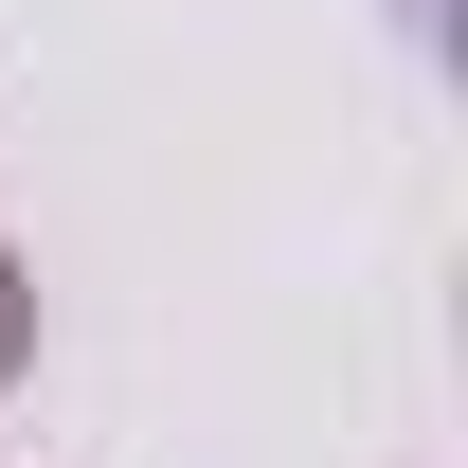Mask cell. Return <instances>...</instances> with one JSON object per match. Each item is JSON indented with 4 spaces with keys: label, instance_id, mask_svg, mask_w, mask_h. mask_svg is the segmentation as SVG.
<instances>
[{
    "label": "cell",
    "instance_id": "6da1fadb",
    "mask_svg": "<svg viewBox=\"0 0 468 468\" xmlns=\"http://www.w3.org/2000/svg\"><path fill=\"white\" fill-rule=\"evenodd\" d=\"M18 360H37V271L0 252V378H18Z\"/></svg>",
    "mask_w": 468,
    "mask_h": 468
}]
</instances>
